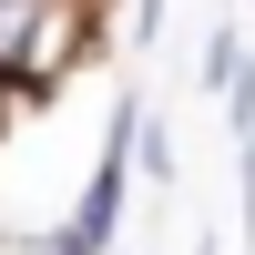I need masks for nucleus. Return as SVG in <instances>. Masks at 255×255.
Segmentation results:
<instances>
[{"label": "nucleus", "instance_id": "obj_1", "mask_svg": "<svg viewBox=\"0 0 255 255\" xmlns=\"http://www.w3.org/2000/svg\"><path fill=\"white\" fill-rule=\"evenodd\" d=\"M143 102H113V123H102V153H92V174H82V204L61 215V235H72L82 255H113L123 235V215H133V184H143Z\"/></svg>", "mask_w": 255, "mask_h": 255}, {"label": "nucleus", "instance_id": "obj_2", "mask_svg": "<svg viewBox=\"0 0 255 255\" xmlns=\"http://www.w3.org/2000/svg\"><path fill=\"white\" fill-rule=\"evenodd\" d=\"M245 72H255V51H245V31H235V20H215V31H204V92L225 102V92H235Z\"/></svg>", "mask_w": 255, "mask_h": 255}, {"label": "nucleus", "instance_id": "obj_3", "mask_svg": "<svg viewBox=\"0 0 255 255\" xmlns=\"http://www.w3.org/2000/svg\"><path fill=\"white\" fill-rule=\"evenodd\" d=\"M133 163H143V184H153V194L174 184V133H163L153 113H143V153H133Z\"/></svg>", "mask_w": 255, "mask_h": 255}, {"label": "nucleus", "instance_id": "obj_4", "mask_svg": "<svg viewBox=\"0 0 255 255\" xmlns=\"http://www.w3.org/2000/svg\"><path fill=\"white\" fill-rule=\"evenodd\" d=\"M41 255H82V245H72V235H61V225H51V235H41Z\"/></svg>", "mask_w": 255, "mask_h": 255}, {"label": "nucleus", "instance_id": "obj_5", "mask_svg": "<svg viewBox=\"0 0 255 255\" xmlns=\"http://www.w3.org/2000/svg\"><path fill=\"white\" fill-rule=\"evenodd\" d=\"M10 123H20V102H10V92H0V133H10Z\"/></svg>", "mask_w": 255, "mask_h": 255}, {"label": "nucleus", "instance_id": "obj_6", "mask_svg": "<svg viewBox=\"0 0 255 255\" xmlns=\"http://www.w3.org/2000/svg\"><path fill=\"white\" fill-rule=\"evenodd\" d=\"M194 255H225V245H215V235H204V245H194Z\"/></svg>", "mask_w": 255, "mask_h": 255}]
</instances>
